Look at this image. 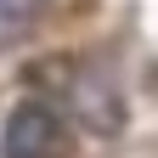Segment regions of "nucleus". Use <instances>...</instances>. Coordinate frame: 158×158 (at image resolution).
<instances>
[{
  "label": "nucleus",
  "instance_id": "f257e3e1",
  "mask_svg": "<svg viewBox=\"0 0 158 158\" xmlns=\"http://www.w3.org/2000/svg\"><path fill=\"white\" fill-rule=\"evenodd\" d=\"M0 158H68V124L45 102H17L0 130Z\"/></svg>",
  "mask_w": 158,
  "mask_h": 158
},
{
  "label": "nucleus",
  "instance_id": "f03ea898",
  "mask_svg": "<svg viewBox=\"0 0 158 158\" xmlns=\"http://www.w3.org/2000/svg\"><path fill=\"white\" fill-rule=\"evenodd\" d=\"M68 102L79 113V124L96 130V135H118V130H124V102H118V90L107 85L102 73H73Z\"/></svg>",
  "mask_w": 158,
  "mask_h": 158
},
{
  "label": "nucleus",
  "instance_id": "7ed1b4c3",
  "mask_svg": "<svg viewBox=\"0 0 158 158\" xmlns=\"http://www.w3.org/2000/svg\"><path fill=\"white\" fill-rule=\"evenodd\" d=\"M40 11H45V0H0V51L17 45V40L40 23Z\"/></svg>",
  "mask_w": 158,
  "mask_h": 158
}]
</instances>
